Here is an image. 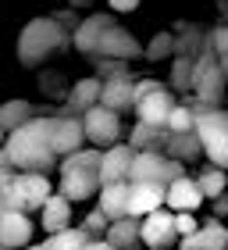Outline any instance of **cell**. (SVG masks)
I'll return each mask as SVG.
<instances>
[{"instance_id": "44", "label": "cell", "mask_w": 228, "mask_h": 250, "mask_svg": "<svg viewBox=\"0 0 228 250\" xmlns=\"http://www.w3.org/2000/svg\"><path fill=\"white\" fill-rule=\"evenodd\" d=\"M225 104H228V97H225Z\"/></svg>"}, {"instance_id": "11", "label": "cell", "mask_w": 228, "mask_h": 250, "mask_svg": "<svg viewBox=\"0 0 228 250\" xmlns=\"http://www.w3.org/2000/svg\"><path fill=\"white\" fill-rule=\"evenodd\" d=\"M86 146V125L82 115H54V150L57 157H68Z\"/></svg>"}, {"instance_id": "28", "label": "cell", "mask_w": 228, "mask_h": 250, "mask_svg": "<svg viewBox=\"0 0 228 250\" xmlns=\"http://www.w3.org/2000/svg\"><path fill=\"white\" fill-rule=\"evenodd\" d=\"M171 50H175V36H171V32H157L143 47V58L146 61H164V58H171Z\"/></svg>"}, {"instance_id": "6", "label": "cell", "mask_w": 228, "mask_h": 250, "mask_svg": "<svg viewBox=\"0 0 228 250\" xmlns=\"http://www.w3.org/2000/svg\"><path fill=\"white\" fill-rule=\"evenodd\" d=\"M50 193H54V186L43 172H15V183L0 193V197H4L7 211L32 214V211H43V204L50 200Z\"/></svg>"}, {"instance_id": "2", "label": "cell", "mask_w": 228, "mask_h": 250, "mask_svg": "<svg viewBox=\"0 0 228 250\" xmlns=\"http://www.w3.org/2000/svg\"><path fill=\"white\" fill-rule=\"evenodd\" d=\"M7 154H11V165L18 172H54L61 165V157L54 150V115L50 118H32L25 122L21 129L7 132Z\"/></svg>"}, {"instance_id": "15", "label": "cell", "mask_w": 228, "mask_h": 250, "mask_svg": "<svg viewBox=\"0 0 228 250\" xmlns=\"http://www.w3.org/2000/svg\"><path fill=\"white\" fill-rule=\"evenodd\" d=\"M178 100L171 97V89H157V93L150 97H143V100H135V122H146V125H161V129H168V118H171V111H175Z\"/></svg>"}, {"instance_id": "31", "label": "cell", "mask_w": 228, "mask_h": 250, "mask_svg": "<svg viewBox=\"0 0 228 250\" xmlns=\"http://www.w3.org/2000/svg\"><path fill=\"white\" fill-rule=\"evenodd\" d=\"M192 68H196V61H192V58H178V61H175V75H171V83H175L178 89H189V86H192Z\"/></svg>"}, {"instance_id": "7", "label": "cell", "mask_w": 228, "mask_h": 250, "mask_svg": "<svg viewBox=\"0 0 228 250\" xmlns=\"http://www.w3.org/2000/svg\"><path fill=\"white\" fill-rule=\"evenodd\" d=\"M192 97L200 100V104H207V107H221L225 104V97H228V75L221 72V61H218V54L207 50V54H200L196 58V68H192Z\"/></svg>"}, {"instance_id": "10", "label": "cell", "mask_w": 228, "mask_h": 250, "mask_svg": "<svg viewBox=\"0 0 228 250\" xmlns=\"http://www.w3.org/2000/svg\"><path fill=\"white\" fill-rule=\"evenodd\" d=\"M182 240L178 229H175V211L171 208H161L153 214L143 218V247L146 250H168Z\"/></svg>"}, {"instance_id": "30", "label": "cell", "mask_w": 228, "mask_h": 250, "mask_svg": "<svg viewBox=\"0 0 228 250\" xmlns=\"http://www.w3.org/2000/svg\"><path fill=\"white\" fill-rule=\"evenodd\" d=\"M107 225H111V218H107V214L100 211V208H93V211H89L86 218H82V229H86L89 236H93V240H104Z\"/></svg>"}, {"instance_id": "13", "label": "cell", "mask_w": 228, "mask_h": 250, "mask_svg": "<svg viewBox=\"0 0 228 250\" xmlns=\"http://www.w3.org/2000/svg\"><path fill=\"white\" fill-rule=\"evenodd\" d=\"M132 161H135V146L132 143H114L104 150L100 157V179L107 183H129V172H132Z\"/></svg>"}, {"instance_id": "9", "label": "cell", "mask_w": 228, "mask_h": 250, "mask_svg": "<svg viewBox=\"0 0 228 250\" xmlns=\"http://www.w3.org/2000/svg\"><path fill=\"white\" fill-rule=\"evenodd\" d=\"M82 125H86V140L93 146H100V150H107V146H114L121 140V115L104 104L89 107L82 115Z\"/></svg>"}, {"instance_id": "27", "label": "cell", "mask_w": 228, "mask_h": 250, "mask_svg": "<svg viewBox=\"0 0 228 250\" xmlns=\"http://www.w3.org/2000/svg\"><path fill=\"white\" fill-rule=\"evenodd\" d=\"M89 243H93V236H89L86 229H64V232L47 236L39 247L43 250H86Z\"/></svg>"}, {"instance_id": "40", "label": "cell", "mask_w": 228, "mask_h": 250, "mask_svg": "<svg viewBox=\"0 0 228 250\" xmlns=\"http://www.w3.org/2000/svg\"><path fill=\"white\" fill-rule=\"evenodd\" d=\"M4 214H7V204H4V197H0V218H4Z\"/></svg>"}, {"instance_id": "4", "label": "cell", "mask_w": 228, "mask_h": 250, "mask_svg": "<svg viewBox=\"0 0 228 250\" xmlns=\"http://www.w3.org/2000/svg\"><path fill=\"white\" fill-rule=\"evenodd\" d=\"M64 47H68V32L61 25V18H32L18 32V61L25 68L43 64Z\"/></svg>"}, {"instance_id": "41", "label": "cell", "mask_w": 228, "mask_h": 250, "mask_svg": "<svg viewBox=\"0 0 228 250\" xmlns=\"http://www.w3.org/2000/svg\"><path fill=\"white\" fill-rule=\"evenodd\" d=\"M21 250H43V247H32V243H29V247H21Z\"/></svg>"}, {"instance_id": "20", "label": "cell", "mask_w": 228, "mask_h": 250, "mask_svg": "<svg viewBox=\"0 0 228 250\" xmlns=\"http://www.w3.org/2000/svg\"><path fill=\"white\" fill-rule=\"evenodd\" d=\"M104 240H107L111 247H118V250L139 247V243H143V218H132V214H125V218L111 222L107 232H104Z\"/></svg>"}, {"instance_id": "38", "label": "cell", "mask_w": 228, "mask_h": 250, "mask_svg": "<svg viewBox=\"0 0 228 250\" xmlns=\"http://www.w3.org/2000/svg\"><path fill=\"white\" fill-rule=\"evenodd\" d=\"M86 250H118V247H111L107 240H93V243H89Z\"/></svg>"}, {"instance_id": "26", "label": "cell", "mask_w": 228, "mask_h": 250, "mask_svg": "<svg viewBox=\"0 0 228 250\" xmlns=\"http://www.w3.org/2000/svg\"><path fill=\"white\" fill-rule=\"evenodd\" d=\"M196 183H200V189H203V197H207V200H218L221 193L228 189V168H218V165L207 161V165L200 168Z\"/></svg>"}, {"instance_id": "24", "label": "cell", "mask_w": 228, "mask_h": 250, "mask_svg": "<svg viewBox=\"0 0 228 250\" xmlns=\"http://www.w3.org/2000/svg\"><path fill=\"white\" fill-rule=\"evenodd\" d=\"M129 143L135 146V150H164L168 129H161V125H146V122H135L132 132H129Z\"/></svg>"}, {"instance_id": "23", "label": "cell", "mask_w": 228, "mask_h": 250, "mask_svg": "<svg viewBox=\"0 0 228 250\" xmlns=\"http://www.w3.org/2000/svg\"><path fill=\"white\" fill-rule=\"evenodd\" d=\"M164 154L175 157V161H182V165H186V161H196V157L203 154V143H200L196 129H192V132H168Z\"/></svg>"}, {"instance_id": "18", "label": "cell", "mask_w": 228, "mask_h": 250, "mask_svg": "<svg viewBox=\"0 0 228 250\" xmlns=\"http://www.w3.org/2000/svg\"><path fill=\"white\" fill-rule=\"evenodd\" d=\"M100 104L125 115V111H135V83L129 75H114L104 79V93H100Z\"/></svg>"}, {"instance_id": "16", "label": "cell", "mask_w": 228, "mask_h": 250, "mask_svg": "<svg viewBox=\"0 0 228 250\" xmlns=\"http://www.w3.org/2000/svg\"><path fill=\"white\" fill-rule=\"evenodd\" d=\"M32 232H36V225H32V214H25V211H7L0 218V243L11 247V250L29 247Z\"/></svg>"}, {"instance_id": "3", "label": "cell", "mask_w": 228, "mask_h": 250, "mask_svg": "<svg viewBox=\"0 0 228 250\" xmlns=\"http://www.w3.org/2000/svg\"><path fill=\"white\" fill-rule=\"evenodd\" d=\"M100 157H104L100 146H82V150L61 157V165H57V193H64L72 204L96 200L100 186H104V179H100Z\"/></svg>"}, {"instance_id": "35", "label": "cell", "mask_w": 228, "mask_h": 250, "mask_svg": "<svg viewBox=\"0 0 228 250\" xmlns=\"http://www.w3.org/2000/svg\"><path fill=\"white\" fill-rule=\"evenodd\" d=\"M107 4H111V11H118V15H129V11L139 7V0H107Z\"/></svg>"}, {"instance_id": "25", "label": "cell", "mask_w": 228, "mask_h": 250, "mask_svg": "<svg viewBox=\"0 0 228 250\" xmlns=\"http://www.w3.org/2000/svg\"><path fill=\"white\" fill-rule=\"evenodd\" d=\"M36 118V107L29 104V100H4L0 104V125H4V132H15L21 129L25 122Z\"/></svg>"}, {"instance_id": "21", "label": "cell", "mask_w": 228, "mask_h": 250, "mask_svg": "<svg viewBox=\"0 0 228 250\" xmlns=\"http://www.w3.org/2000/svg\"><path fill=\"white\" fill-rule=\"evenodd\" d=\"M100 93H104V79H100V75L78 79V83L68 89V107H72L75 115H86L89 107L100 104Z\"/></svg>"}, {"instance_id": "5", "label": "cell", "mask_w": 228, "mask_h": 250, "mask_svg": "<svg viewBox=\"0 0 228 250\" xmlns=\"http://www.w3.org/2000/svg\"><path fill=\"white\" fill-rule=\"evenodd\" d=\"M196 111V136L203 143V157L218 168H228V107H207L200 100L189 104Z\"/></svg>"}, {"instance_id": "36", "label": "cell", "mask_w": 228, "mask_h": 250, "mask_svg": "<svg viewBox=\"0 0 228 250\" xmlns=\"http://www.w3.org/2000/svg\"><path fill=\"white\" fill-rule=\"evenodd\" d=\"M15 172H18V168H0V193L15 183Z\"/></svg>"}, {"instance_id": "42", "label": "cell", "mask_w": 228, "mask_h": 250, "mask_svg": "<svg viewBox=\"0 0 228 250\" xmlns=\"http://www.w3.org/2000/svg\"><path fill=\"white\" fill-rule=\"evenodd\" d=\"M0 250H11V247H4V243H0Z\"/></svg>"}, {"instance_id": "32", "label": "cell", "mask_w": 228, "mask_h": 250, "mask_svg": "<svg viewBox=\"0 0 228 250\" xmlns=\"http://www.w3.org/2000/svg\"><path fill=\"white\" fill-rule=\"evenodd\" d=\"M175 229H178V236H192V232L200 229L196 211H175Z\"/></svg>"}, {"instance_id": "22", "label": "cell", "mask_w": 228, "mask_h": 250, "mask_svg": "<svg viewBox=\"0 0 228 250\" xmlns=\"http://www.w3.org/2000/svg\"><path fill=\"white\" fill-rule=\"evenodd\" d=\"M96 208L107 214L111 222H118L129 214V183H107L96 193Z\"/></svg>"}, {"instance_id": "37", "label": "cell", "mask_w": 228, "mask_h": 250, "mask_svg": "<svg viewBox=\"0 0 228 250\" xmlns=\"http://www.w3.org/2000/svg\"><path fill=\"white\" fill-rule=\"evenodd\" d=\"M225 214H228V197L221 193V197L214 200V218H225Z\"/></svg>"}, {"instance_id": "34", "label": "cell", "mask_w": 228, "mask_h": 250, "mask_svg": "<svg viewBox=\"0 0 228 250\" xmlns=\"http://www.w3.org/2000/svg\"><path fill=\"white\" fill-rule=\"evenodd\" d=\"M157 89H164V83H157V79H139V83H135V100L150 97V93H157Z\"/></svg>"}, {"instance_id": "12", "label": "cell", "mask_w": 228, "mask_h": 250, "mask_svg": "<svg viewBox=\"0 0 228 250\" xmlns=\"http://www.w3.org/2000/svg\"><path fill=\"white\" fill-rule=\"evenodd\" d=\"M168 204V186L164 183H129V214L146 218Z\"/></svg>"}, {"instance_id": "1", "label": "cell", "mask_w": 228, "mask_h": 250, "mask_svg": "<svg viewBox=\"0 0 228 250\" xmlns=\"http://www.w3.org/2000/svg\"><path fill=\"white\" fill-rule=\"evenodd\" d=\"M72 43L78 54H89V58H114V61H132L143 58L139 40L132 36L129 29H121L111 15H89L75 25Z\"/></svg>"}, {"instance_id": "17", "label": "cell", "mask_w": 228, "mask_h": 250, "mask_svg": "<svg viewBox=\"0 0 228 250\" xmlns=\"http://www.w3.org/2000/svg\"><path fill=\"white\" fill-rule=\"evenodd\" d=\"M203 200L207 197H203L196 175H182V179H175V183L168 186V204L164 208H171V211H200Z\"/></svg>"}, {"instance_id": "14", "label": "cell", "mask_w": 228, "mask_h": 250, "mask_svg": "<svg viewBox=\"0 0 228 250\" xmlns=\"http://www.w3.org/2000/svg\"><path fill=\"white\" fill-rule=\"evenodd\" d=\"M178 250H228V225L221 218L200 222V229L192 236H182Z\"/></svg>"}, {"instance_id": "43", "label": "cell", "mask_w": 228, "mask_h": 250, "mask_svg": "<svg viewBox=\"0 0 228 250\" xmlns=\"http://www.w3.org/2000/svg\"><path fill=\"white\" fill-rule=\"evenodd\" d=\"M132 250H143V247H132Z\"/></svg>"}, {"instance_id": "39", "label": "cell", "mask_w": 228, "mask_h": 250, "mask_svg": "<svg viewBox=\"0 0 228 250\" xmlns=\"http://www.w3.org/2000/svg\"><path fill=\"white\" fill-rule=\"evenodd\" d=\"M7 143V132H4V125H0V146H4Z\"/></svg>"}, {"instance_id": "29", "label": "cell", "mask_w": 228, "mask_h": 250, "mask_svg": "<svg viewBox=\"0 0 228 250\" xmlns=\"http://www.w3.org/2000/svg\"><path fill=\"white\" fill-rule=\"evenodd\" d=\"M192 129H196V111L189 104H175V111L168 118V132H192Z\"/></svg>"}, {"instance_id": "19", "label": "cell", "mask_w": 228, "mask_h": 250, "mask_svg": "<svg viewBox=\"0 0 228 250\" xmlns=\"http://www.w3.org/2000/svg\"><path fill=\"white\" fill-rule=\"evenodd\" d=\"M39 229L47 236L72 229V200H68L64 193H50V200L43 204V211H39Z\"/></svg>"}, {"instance_id": "8", "label": "cell", "mask_w": 228, "mask_h": 250, "mask_svg": "<svg viewBox=\"0 0 228 250\" xmlns=\"http://www.w3.org/2000/svg\"><path fill=\"white\" fill-rule=\"evenodd\" d=\"M182 175H186V165L168 157L164 150H135L129 183H164V186H171Z\"/></svg>"}, {"instance_id": "33", "label": "cell", "mask_w": 228, "mask_h": 250, "mask_svg": "<svg viewBox=\"0 0 228 250\" xmlns=\"http://www.w3.org/2000/svg\"><path fill=\"white\" fill-rule=\"evenodd\" d=\"M210 50L218 54V58H228V25H218L210 32Z\"/></svg>"}]
</instances>
